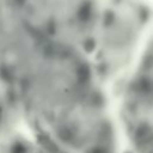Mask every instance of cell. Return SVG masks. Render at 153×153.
I'll return each mask as SVG.
<instances>
[{
  "label": "cell",
  "mask_w": 153,
  "mask_h": 153,
  "mask_svg": "<svg viewBox=\"0 0 153 153\" xmlns=\"http://www.w3.org/2000/svg\"><path fill=\"white\" fill-rule=\"evenodd\" d=\"M149 23L151 11L141 0H100L88 56L105 86L129 71Z\"/></svg>",
  "instance_id": "6da1fadb"
},
{
  "label": "cell",
  "mask_w": 153,
  "mask_h": 153,
  "mask_svg": "<svg viewBox=\"0 0 153 153\" xmlns=\"http://www.w3.org/2000/svg\"><path fill=\"white\" fill-rule=\"evenodd\" d=\"M12 4L35 37L88 55L100 0H12Z\"/></svg>",
  "instance_id": "7a4b0ae2"
},
{
  "label": "cell",
  "mask_w": 153,
  "mask_h": 153,
  "mask_svg": "<svg viewBox=\"0 0 153 153\" xmlns=\"http://www.w3.org/2000/svg\"><path fill=\"white\" fill-rule=\"evenodd\" d=\"M117 124L131 153H153V31L120 80Z\"/></svg>",
  "instance_id": "3957f363"
},
{
  "label": "cell",
  "mask_w": 153,
  "mask_h": 153,
  "mask_svg": "<svg viewBox=\"0 0 153 153\" xmlns=\"http://www.w3.org/2000/svg\"><path fill=\"white\" fill-rule=\"evenodd\" d=\"M19 122L22 118L14 88L0 72V139L16 130Z\"/></svg>",
  "instance_id": "277c9868"
},
{
  "label": "cell",
  "mask_w": 153,
  "mask_h": 153,
  "mask_svg": "<svg viewBox=\"0 0 153 153\" xmlns=\"http://www.w3.org/2000/svg\"><path fill=\"white\" fill-rule=\"evenodd\" d=\"M0 153H45L27 133L16 129L0 139Z\"/></svg>",
  "instance_id": "5b68a950"
}]
</instances>
